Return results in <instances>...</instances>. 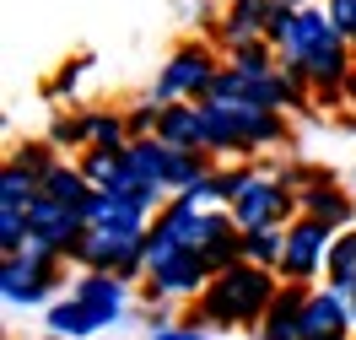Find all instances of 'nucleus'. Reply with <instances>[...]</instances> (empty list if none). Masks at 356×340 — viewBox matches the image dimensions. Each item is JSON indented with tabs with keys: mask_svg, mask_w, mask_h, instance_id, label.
<instances>
[{
	"mask_svg": "<svg viewBox=\"0 0 356 340\" xmlns=\"http://www.w3.org/2000/svg\"><path fill=\"white\" fill-rule=\"evenodd\" d=\"M11 162H22L27 173H38V179H44L49 168H54V162H60V146H54V140H17V152H11Z\"/></svg>",
	"mask_w": 356,
	"mask_h": 340,
	"instance_id": "obj_24",
	"label": "nucleus"
},
{
	"mask_svg": "<svg viewBox=\"0 0 356 340\" xmlns=\"http://www.w3.org/2000/svg\"><path fill=\"white\" fill-rule=\"evenodd\" d=\"M286 6H318V0H286Z\"/></svg>",
	"mask_w": 356,
	"mask_h": 340,
	"instance_id": "obj_31",
	"label": "nucleus"
},
{
	"mask_svg": "<svg viewBox=\"0 0 356 340\" xmlns=\"http://www.w3.org/2000/svg\"><path fill=\"white\" fill-rule=\"evenodd\" d=\"M92 65H97L92 54H76V60H65V65L54 70V81H49V97H60V103H70V97L81 92V81L92 76Z\"/></svg>",
	"mask_w": 356,
	"mask_h": 340,
	"instance_id": "obj_22",
	"label": "nucleus"
},
{
	"mask_svg": "<svg viewBox=\"0 0 356 340\" xmlns=\"http://www.w3.org/2000/svg\"><path fill=\"white\" fill-rule=\"evenodd\" d=\"M281 292V275L265 270V265H227L222 275H211L195 302H184V324L189 330H211V335H227V330H254L259 318L270 314V302Z\"/></svg>",
	"mask_w": 356,
	"mask_h": 340,
	"instance_id": "obj_1",
	"label": "nucleus"
},
{
	"mask_svg": "<svg viewBox=\"0 0 356 340\" xmlns=\"http://www.w3.org/2000/svg\"><path fill=\"white\" fill-rule=\"evenodd\" d=\"M130 286H135V281H124V275H113V270H81L70 292L97 314L103 330H113V324H124V318H130V302H135Z\"/></svg>",
	"mask_w": 356,
	"mask_h": 340,
	"instance_id": "obj_9",
	"label": "nucleus"
},
{
	"mask_svg": "<svg viewBox=\"0 0 356 340\" xmlns=\"http://www.w3.org/2000/svg\"><path fill=\"white\" fill-rule=\"evenodd\" d=\"M146 340H222V335H211V330H189V324L178 318L173 330H156V335H146Z\"/></svg>",
	"mask_w": 356,
	"mask_h": 340,
	"instance_id": "obj_29",
	"label": "nucleus"
},
{
	"mask_svg": "<svg viewBox=\"0 0 356 340\" xmlns=\"http://www.w3.org/2000/svg\"><path fill=\"white\" fill-rule=\"evenodd\" d=\"M227 54L222 44H211V38H184V44H173V54L162 60V70H156L152 81V97H162V103H200L205 92H211V81L222 76Z\"/></svg>",
	"mask_w": 356,
	"mask_h": 340,
	"instance_id": "obj_2",
	"label": "nucleus"
},
{
	"mask_svg": "<svg viewBox=\"0 0 356 340\" xmlns=\"http://www.w3.org/2000/svg\"><path fill=\"white\" fill-rule=\"evenodd\" d=\"M330 33H334V22H330L324 6H297L291 22H286V33L275 38V54H281V60H302V54H313Z\"/></svg>",
	"mask_w": 356,
	"mask_h": 340,
	"instance_id": "obj_12",
	"label": "nucleus"
},
{
	"mask_svg": "<svg viewBox=\"0 0 356 340\" xmlns=\"http://www.w3.org/2000/svg\"><path fill=\"white\" fill-rule=\"evenodd\" d=\"M49 340H65V335H49Z\"/></svg>",
	"mask_w": 356,
	"mask_h": 340,
	"instance_id": "obj_33",
	"label": "nucleus"
},
{
	"mask_svg": "<svg viewBox=\"0 0 356 340\" xmlns=\"http://www.w3.org/2000/svg\"><path fill=\"white\" fill-rule=\"evenodd\" d=\"M232 211V222L243 227H286L291 216H302V195L281 179V162H270V168H254L248 184L238 189V200L227 205Z\"/></svg>",
	"mask_w": 356,
	"mask_h": 340,
	"instance_id": "obj_3",
	"label": "nucleus"
},
{
	"mask_svg": "<svg viewBox=\"0 0 356 340\" xmlns=\"http://www.w3.org/2000/svg\"><path fill=\"white\" fill-rule=\"evenodd\" d=\"M44 324H49V335H65V340H92V335H103L97 314H92L76 292L54 297V302H49V314H44Z\"/></svg>",
	"mask_w": 356,
	"mask_h": 340,
	"instance_id": "obj_14",
	"label": "nucleus"
},
{
	"mask_svg": "<svg viewBox=\"0 0 356 340\" xmlns=\"http://www.w3.org/2000/svg\"><path fill=\"white\" fill-rule=\"evenodd\" d=\"M76 168L87 173L92 189H119V184L130 179V173H124V152H103V146H81V152H76Z\"/></svg>",
	"mask_w": 356,
	"mask_h": 340,
	"instance_id": "obj_16",
	"label": "nucleus"
},
{
	"mask_svg": "<svg viewBox=\"0 0 356 340\" xmlns=\"http://www.w3.org/2000/svg\"><path fill=\"white\" fill-rule=\"evenodd\" d=\"M346 103H356V70L346 76Z\"/></svg>",
	"mask_w": 356,
	"mask_h": 340,
	"instance_id": "obj_30",
	"label": "nucleus"
},
{
	"mask_svg": "<svg viewBox=\"0 0 356 340\" xmlns=\"http://www.w3.org/2000/svg\"><path fill=\"white\" fill-rule=\"evenodd\" d=\"M205 286H211V265H205L195 249L162 254V259H152L146 275H140V297H146V302H195Z\"/></svg>",
	"mask_w": 356,
	"mask_h": 340,
	"instance_id": "obj_6",
	"label": "nucleus"
},
{
	"mask_svg": "<svg viewBox=\"0 0 356 340\" xmlns=\"http://www.w3.org/2000/svg\"><path fill=\"white\" fill-rule=\"evenodd\" d=\"M265 22H270V0H232V6H222V17L211 27V44H222V49L259 44Z\"/></svg>",
	"mask_w": 356,
	"mask_h": 340,
	"instance_id": "obj_11",
	"label": "nucleus"
},
{
	"mask_svg": "<svg viewBox=\"0 0 356 340\" xmlns=\"http://www.w3.org/2000/svg\"><path fill=\"white\" fill-rule=\"evenodd\" d=\"M70 259H33V254H0V297L11 308H49L60 297Z\"/></svg>",
	"mask_w": 356,
	"mask_h": 340,
	"instance_id": "obj_4",
	"label": "nucleus"
},
{
	"mask_svg": "<svg viewBox=\"0 0 356 340\" xmlns=\"http://www.w3.org/2000/svg\"><path fill=\"white\" fill-rule=\"evenodd\" d=\"M302 216H318V222H330V227H351L356 222V200H351V189L340 179L313 184V189H302Z\"/></svg>",
	"mask_w": 356,
	"mask_h": 340,
	"instance_id": "obj_15",
	"label": "nucleus"
},
{
	"mask_svg": "<svg viewBox=\"0 0 356 340\" xmlns=\"http://www.w3.org/2000/svg\"><path fill=\"white\" fill-rule=\"evenodd\" d=\"M44 195H54V200H65V205H76V211H81V205H87L97 189L87 184V173H81L76 162L60 157V162H54V168L44 173Z\"/></svg>",
	"mask_w": 356,
	"mask_h": 340,
	"instance_id": "obj_18",
	"label": "nucleus"
},
{
	"mask_svg": "<svg viewBox=\"0 0 356 340\" xmlns=\"http://www.w3.org/2000/svg\"><path fill=\"white\" fill-rule=\"evenodd\" d=\"M27 216H33V232H38V238H44L54 254H65V259L76 254L81 232H87V216H81L76 205L54 200V195H44V189H38V200H33V211H27Z\"/></svg>",
	"mask_w": 356,
	"mask_h": 340,
	"instance_id": "obj_10",
	"label": "nucleus"
},
{
	"mask_svg": "<svg viewBox=\"0 0 356 340\" xmlns=\"http://www.w3.org/2000/svg\"><path fill=\"white\" fill-rule=\"evenodd\" d=\"M324 281H330L334 292H346V297L356 292V222L334 232V243H330V270H324Z\"/></svg>",
	"mask_w": 356,
	"mask_h": 340,
	"instance_id": "obj_17",
	"label": "nucleus"
},
{
	"mask_svg": "<svg viewBox=\"0 0 356 340\" xmlns=\"http://www.w3.org/2000/svg\"><path fill=\"white\" fill-rule=\"evenodd\" d=\"M178 302H146V314H140V324H146V335H156V330H173L178 324Z\"/></svg>",
	"mask_w": 356,
	"mask_h": 340,
	"instance_id": "obj_28",
	"label": "nucleus"
},
{
	"mask_svg": "<svg viewBox=\"0 0 356 340\" xmlns=\"http://www.w3.org/2000/svg\"><path fill=\"white\" fill-rule=\"evenodd\" d=\"M351 314H356V292H351Z\"/></svg>",
	"mask_w": 356,
	"mask_h": 340,
	"instance_id": "obj_32",
	"label": "nucleus"
},
{
	"mask_svg": "<svg viewBox=\"0 0 356 340\" xmlns=\"http://www.w3.org/2000/svg\"><path fill=\"white\" fill-rule=\"evenodd\" d=\"M281 254H286V227H248L243 232V259L248 265H265L281 275Z\"/></svg>",
	"mask_w": 356,
	"mask_h": 340,
	"instance_id": "obj_19",
	"label": "nucleus"
},
{
	"mask_svg": "<svg viewBox=\"0 0 356 340\" xmlns=\"http://www.w3.org/2000/svg\"><path fill=\"white\" fill-rule=\"evenodd\" d=\"M156 136L168 140L173 152H211L200 103H168V108H162V119H156Z\"/></svg>",
	"mask_w": 356,
	"mask_h": 340,
	"instance_id": "obj_13",
	"label": "nucleus"
},
{
	"mask_svg": "<svg viewBox=\"0 0 356 340\" xmlns=\"http://www.w3.org/2000/svg\"><path fill=\"white\" fill-rule=\"evenodd\" d=\"M162 108H168V103H162V97H152V92H146V97H135L130 108H124V119H130V136H156V119H162Z\"/></svg>",
	"mask_w": 356,
	"mask_h": 340,
	"instance_id": "obj_25",
	"label": "nucleus"
},
{
	"mask_svg": "<svg viewBox=\"0 0 356 340\" xmlns=\"http://www.w3.org/2000/svg\"><path fill=\"white\" fill-rule=\"evenodd\" d=\"M49 140H54L60 152H81V146H87V108L49 119Z\"/></svg>",
	"mask_w": 356,
	"mask_h": 340,
	"instance_id": "obj_23",
	"label": "nucleus"
},
{
	"mask_svg": "<svg viewBox=\"0 0 356 340\" xmlns=\"http://www.w3.org/2000/svg\"><path fill=\"white\" fill-rule=\"evenodd\" d=\"M340 227L318 222V216H291L286 222V254H281V281H302L313 286L330 270V243Z\"/></svg>",
	"mask_w": 356,
	"mask_h": 340,
	"instance_id": "obj_7",
	"label": "nucleus"
},
{
	"mask_svg": "<svg viewBox=\"0 0 356 340\" xmlns=\"http://www.w3.org/2000/svg\"><path fill=\"white\" fill-rule=\"evenodd\" d=\"M356 330V314H351V297L334 292L330 281L313 286L302 314H297V340H351Z\"/></svg>",
	"mask_w": 356,
	"mask_h": 340,
	"instance_id": "obj_8",
	"label": "nucleus"
},
{
	"mask_svg": "<svg viewBox=\"0 0 356 340\" xmlns=\"http://www.w3.org/2000/svg\"><path fill=\"white\" fill-rule=\"evenodd\" d=\"M324 11H330L334 33L351 38V49H356V0H324Z\"/></svg>",
	"mask_w": 356,
	"mask_h": 340,
	"instance_id": "obj_26",
	"label": "nucleus"
},
{
	"mask_svg": "<svg viewBox=\"0 0 356 340\" xmlns=\"http://www.w3.org/2000/svg\"><path fill=\"white\" fill-rule=\"evenodd\" d=\"M254 340H297V318L286 314H265L254 324Z\"/></svg>",
	"mask_w": 356,
	"mask_h": 340,
	"instance_id": "obj_27",
	"label": "nucleus"
},
{
	"mask_svg": "<svg viewBox=\"0 0 356 340\" xmlns=\"http://www.w3.org/2000/svg\"><path fill=\"white\" fill-rule=\"evenodd\" d=\"M222 6H232V0H222Z\"/></svg>",
	"mask_w": 356,
	"mask_h": 340,
	"instance_id": "obj_34",
	"label": "nucleus"
},
{
	"mask_svg": "<svg viewBox=\"0 0 356 340\" xmlns=\"http://www.w3.org/2000/svg\"><path fill=\"white\" fill-rule=\"evenodd\" d=\"M38 189H44V179H38V173H27L22 162L6 157V168H0V205H11V211H33Z\"/></svg>",
	"mask_w": 356,
	"mask_h": 340,
	"instance_id": "obj_20",
	"label": "nucleus"
},
{
	"mask_svg": "<svg viewBox=\"0 0 356 340\" xmlns=\"http://www.w3.org/2000/svg\"><path fill=\"white\" fill-rule=\"evenodd\" d=\"M227 65L232 70H248V76H265V70L281 65V54H275V44L270 38H259V44H238V49H222Z\"/></svg>",
	"mask_w": 356,
	"mask_h": 340,
	"instance_id": "obj_21",
	"label": "nucleus"
},
{
	"mask_svg": "<svg viewBox=\"0 0 356 340\" xmlns=\"http://www.w3.org/2000/svg\"><path fill=\"white\" fill-rule=\"evenodd\" d=\"M76 270H113L124 281L146 275V232H108V227H87L81 243L70 254Z\"/></svg>",
	"mask_w": 356,
	"mask_h": 340,
	"instance_id": "obj_5",
	"label": "nucleus"
}]
</instances>
